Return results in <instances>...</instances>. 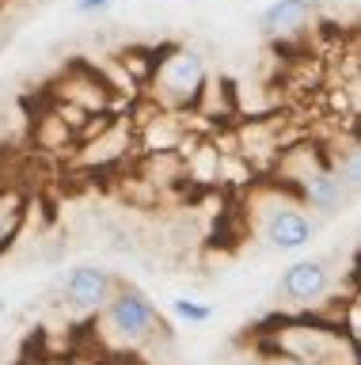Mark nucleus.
Returning a JSON list of instances; mask_svg holds the SVG:
<instances>
[{"mask_svg": "<svg viewBox=\"0 0 361 365\" xmlns=\"http://www.w3.org/2000/svg\"><path fill=\"white\" fill-rule=\"evenodd\" d=\"M103 335L107 342H115L122 350H133V346H145L156 327H160V312H156V304L145 297L137 285H126L118 282L115 297L103 304Z\"/></svg>", "mask_w": 361, "mask_h": 365, "instance_id": "f257e3e1", "label": "nucleus"}, {"mask_svg": "<svg viewBox=\"0 0 361 365\" xmlns=\"http://www.w3.org/2000/svg\"><path fill=\"white\" fill-rule=\"evenodd\" d=\"M149 80L156 84V99L172 103V107H190V103L202 99V88L209 84L206 57L187 50V46H179L167 57H156Z\"/></svg>", "mask_w": 361, "mask_h": 365, "instance_id": "f03ea898", "label": "nucleus"}, {"mask_svg": "<svg viewBox=\"0 0 361 365\" xmlns=\"http://www.w3.org/2000/svg\"><path fill=\"white\" fill-rule=\"evenodd\" d=\"M278 342H281L278 354L308 365H357L354 339L331 327H286Z\"/></svg>", "mask_w": 361, "mask_h": 365, "instance_id": "7ed1b4c3", "label": "nucleus"}, {"mask_svg": "<svg viewBox=\"0 0 361 365\" xmlns=\"http://www.w3.org/2000/svg\"><path fill=\"white\" fill-rule=\"evenodd\" d=\"M315 236V221L304 213L300 202H270L263 210V240L278 251H300Z\"/></svg>", "mask_w": 361, "mask_h": 365, "instance_id": "20e7f679", "label": "nucleus"}, {"mask_svg": "<svg viewBox=\"0 0 361 365\" xmlns=\"http://www.w3.org/2000/svg\"><path fill=\"white\" fill-rule=\"evenodd\" d=\"M118 289V278L103 267H92V262H84V267H73L65 274V301H69L73 312H103V304L115 297Z\"/></svg>", "mask_w": 361, "mask_h": 365, "instance_id": "39448f33", "label": "nucleus"}, {"mask_svg": "<svg viewBox=\"0 0 361 365\" xmlns=\"http://www.w3.org/2000/svg\"><path fill=\"white\" fill-rule=\"evenodd\" d=\"M293 182H297V190H300V202L308 205V210L323 213V217H338L350 202V190L331 175V168H327L323 160H315L312 168L297 171Z\"/></svg>", "mask_w": 361, "mask_h": 365, "instance_id": "423d86ee", "label": "nucleus"}, {"mask_svg": "<svg viewBox=\"0 0 361 365\" xmlns=\"http://www.w3.org/2000/svg\"><path fill=\"white\" fill-rule=\"evenodd\" d=\"M327 289H331V270H327L323 259L293 262V267H286V274H281V282H278V293L293 304H315L320 297H327Z\"/></svg>", "mask_w": 361, "mask_h": 365, "instance_id": "0eeeda50", "label": "nucleus"}, {"mask_svg": "<svg viewBox=\"0 0 361 365\" xmlns=\"http://www.w3.org/2000/svg\"><path fill=\"white\" fill-rule=\"evenodd\" d=\"M315 11V0H274L263 19H258V27H263L266 38H293V34H300L308 27Z\"/></svg>", "mask_w": 361, "mask_h": 365, "instance_id": "6e6552de", "label": "nucleus"}, {"mask_svg": "<svg viewBox=\"0 0 361 365\" xmlns=\"http://www.w3.org/2000/svg\"><path fill=\"white\" fill-rule=\"evenodd\" d=\"M141 145L149 148L152 156H175V153H183L187 137H183V125H179L172 114H152V118H145Z\"/></svg>", "mask_w": 361, "mask_h": 365, "instance_id": "1a4fd4ad", "label": "nucleus"}, {"mask_svg": "<svg viewBox=\"0 0 361 365\" xmlns=\"http://www.w3.org/2000/svg\"><path fill=\"white\" fill-rule=\"evenodd\" d=\"M130 148V133H126V125H99V137L92 145L84 148V164H110V160H118L122 153Z\"/></svg>", "mask_w": 361, "mask_h": 365, "instance_id": "9d476101", "label": "nucleus"}, {"mask_svg": "<svg viewBox=\"0 0 361 365\" xmlns=\"http://www.w3.org/2000/svg\"><path fill=\"white\" fill-rule=\"evenodd\" d=\"M187 171L194 175L198 182H217V171H221V148L213 145H202V148H190V164Z\"/></svg>", "mask_w": 361, "mask_h": 365, "instance_id": "9b49d317", "label": "nucleus"}, {"mask_svg": "<svg viewBox=\"0 0 361 365\" xmlns=\"http://www.w3.org/2000/svg\"><path fill=\"white\" fill-rule=\"evenodd\" d=\"M327 168H331V175H335L338 182H342V187H346L350 194H354V190L361 187V153H357L354 145H350L342 156H335Z\"/></svg>", "mask_w": 361, "mask_h": 365, "instance_id": "f8f14e48", "label": "nucleus"}, {"mask_svg": "<svg viewBox=\"0 0 361 365\" xmlns=\"http://www.w3.org/2000/svg\"><path fill=\"white\" fill-rule=\"evenodd\" d=\"M172 312L179 319H187V324H209V319H213V308L202 304V301H190V297H175Z\"/></svg>", "mask_w": 361, "mask_h": 365, "instance_id": "ddd939ff", "label": "nucleus"}, {"mask_svg": "<svg viewBox=\"0 0 361 365\" xmlns=\"http://www.w3.org/2000/svg\"><path fill=\"white\" fill-rule=\"evenodd\" d=\"M16 217H19V198H0V240H8Z\"/></svg>", "mask_w": 361, "mask_h": 365, "instance_id": "4468645a", "label": "nucleus"}, {"mask_svg": "<svg viewBox=\"0 0 361 365\" xmlns=\"http://www.w3.org/2000/svg\"><path fill=\"white\" fill-rule=\"evenodd\" d=\"M115 0H73L76 16H99V11H107Z\"/></svg>", "mask_w": 361, "mask_h": 365, "instance_id": "2eb2a0df", "label": "nucleus"}, {"mask_svg": "<svg viewBox=\"0 0 361 365\" xmlns=\"http://www.w3.org/2000/svg\"><path fill=\"white\" fill-rule=\"evenodd\" d=\"M266 365H308V361H297V358H286V354H270Z\"/></svg>", "mask_w": 361, "mask_h": 365, "instance_id": "dca6fc26", "label": "nucleus"}, {"mask_svg": "<svg viewBox=\"0 0 361 365\" xmlns=\"http://www.w3.org/2000/svg\"><path fill=\"white\" fill-rule=\"evenodd\" d=\"M331 107H335V110H346V107H350V103H346V91H331Z\"/></svg>", "mask_w": 361, "mask_h": 365, "instance_id": "f3484780", "label": "nucleus"}, {"mask_svg": "<svg viewBox=\"0 0 361 365\" xmlns=\"http://www.w3.org/2000/svg\"><path fill=\"white\" fill-rule=\"evenodd\" d=\"M4 46H8V34L0 31V57H4Z\"/></svg>", "mask_w": 361, "mask_h": 365, "instance_id": "a211bd4d", "label": "nucleus"}, {"mask_svg": "<svg viewBox=\"0 0 361 365\" xmlns=\"http://www.w3.org/2000/svg\"><path fill=\"white\" fill-rule=\"evenodd\" d=\"M38 365H58V361H38Z\"/></svg>", "mask_w": 361, "mask_h": 365, "instance_id": "6ab92c4d", "label": "nucleus"}, {"mask_svg": "<svg viewBox=\"0 0 361 365\" xmlns=\"http://www.w3.org/2000/svg\"><path fill=\"white\" fill-rule=\"evenodd\" d=\"M0 312H4V301H0Z\"/></svg>", "mask_w": 361, "mask_h": 365, "instance_id": "aec40b11", "label": "nucleus"}]
</instances>
